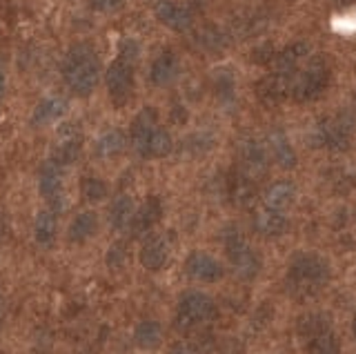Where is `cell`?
Returning a JSON list of instances; mask_svg holds the SVG:
<instances>
[{
    "mask_svg": "<svg viewBox=\"0 0 356 354\" xmlns=\"http://www.w3.org/2000/svg\"><path fill=\"white\" fill-rule=\"evenodd\" d=\"M330 85V67L323 61L314 58L305 65L303 70L292 74V87H289V98L296 103H312L318 101L323 92Z\"/></svg>",
    "mask_w": 356,
    "mask_h": 354,
    "instance_id": "cell-4",
    "label": "cell"
},
{
    "mask_svg": "<svg viewBox=\"0 0 356 354\" xmlns=\"http://www.w3.org/2000/svg\"><path fill=\"white\" fill-rule=\"evenodd\" d=\"M60 74L65 85L70 87L76 96H89L94 94L96 85L100 81V58L92 45L78 42L65 54Z\"/></svg>",
    "mask_w": 356,
    "mask_h": 354,
    "instance_id": "cell-1",
    "label": "cell"
},
{
    "mask_svg": "<svg viewBox=\"0 0 356 354\" xmlns=\"http://www.w3.org/2000/svg\"><path fill=\"white\" fill-rule=\"evenodd\" d=\"M3 96H5V76L0 74V103H3Z\"/></svg>",
    "mask_w": 356,
    "mask_h": 354,
    "instance_id": "cell-36",
    "label": "cell"
},
{
    "mask_svg": "<svg viewBox=\"0 0 356 354\" xmlns=\"http://www.w3.org/2000/svg\"><path fill=\"white\" fill-rule=\"evenodd\" d=\"M105 83L111 101L116 105H127L134 94V61L118 56L107 67Z\"/></svg>",
    "mask_w": 356,
    "mask_h": 354,
    "instance_id": "cell-7",
    "label": "cell"
},
{
    "mask_svg": "<svg viewBox=\"0 0 356 354\" xmlns=\"http://www.w3.org/2000/svg\"><path fill=\"white\" fill-rule=\"evenodd\" d=\"M305 343L312 354H339V339L332 328L321 330L318 335L309 337Z\"/></svg>",
    "mask_w": 356,
    "mask_h": 354,
    "instance_id": "cell-28",
    "label": "cell"
},
{
    "mask_svg": "<svg viewBox=\"0 0 356 354\" xmlns=\"http://www.w3.org/2000/svg\"><path fill=\"white\" fill-rule=\"evenodd\" d=\"M96 232H98V216H96V212H81L72 220L67 236H70L72 243H85V241L92 239Z\"/></svg>",
    "mask_w": 356,
    "mask_h": 354,
    "instance_id": "cell-25",
    "label": "cell"
},
{
    "mask_svg": "<svg viewBox=\"0 0 356 354\" xmlns=\"http://www.w3.org/2000/svg\"><path fill=\"white\" fill-rule=\"evenodd\" d=\"M89 5L100 14H111V12H116V9H120L122 0H89Z\"/></svg>",
    "mask_w": 356,
    "mask_h": 354,
    "instance_id": "cell-32",
    "label": "cell"
},
{
    "mask_svg": "<svg viewBox=\"0 0 356 354\" xmlns=\"http://www.w3.org/2000/svg\"><path fill=\"white\" fill-rule=\"evenodd\" d=\"M163 341V328L159 321H140L134 330V343L143 350L159 348Z\"/></svg>",
    "mask_w": 356,
    "mask_h": 354,
    "instance_id": "cell-26",
    "label": "cell"
},
{
    "mask_svg": "<svg viewBox=\"0 0 356 354\" xmlns=\"http://www.w3.org/2000/svg\"><path fill=\"white\" fill-rule=\"evenodd\" d=\"M58 236V214L54 209H42L33 220V241L40 248H51Z\"/></svg>",
    "mask_w": 356,
    "mask_h": 354,
    "instance_id": "cell-21",
    "label": "cell"
},
{
    "mask_svg": "<svg viewBox=\"0 0 356 354\" xmlns=\"http://www.w3.org/2000/svg\"><path fill=\"white\" fill-rule=\"evenodd\" d=\"M216 314V303L205 292H185L178 301L176 312V328L178 330H192L196 325H203L211 321Z\"/></svg>",
    "mask_w": 356,
    "mask_h": 354,
    "instance_id": "cell-6",
    "label": "cell"
},
{
    "mask_svg": "<svg viewBox=\"0 0 356 354\" xmlns=\"http://www.w3.org/2000/svg\"><path fill=\"white\" fill-rule=\"evenodd\" d=\"M252 225H254V230L259 232L261 236H265V239H276V236L285 234L287 218H285L283 212H276V209H270V207L263 205L261 209H256Z\"/></svg>",
    "mask_w": 356,
    "mask_h": 354,
    "instance_id": "cell-18",
    "label": "cell"
},
{
    "mask_svg": "<svg viewBox=\"0 0 356 354\" xmlns=\"http://www.w3.org/2000/svg\"><path fill=\"white\" fill-rule=\"evenodd\" d=\"M222 243H225L227 259L234 268V274H236L238 279L250 281L261 272V257L256 254V250H252L248 239L241 234V230L227 227L222 232Z\"/></svg>",
    "mask_w": 356,
    "mask_h": 354,
    "instance_id": "cell-5",
    "label": "cell"
},
{
    "mask_svg": "<svg viewBox=\"0 0 356 354\" xmlns=\"http://www.w3.org/2000/svg\"><path fill=\"white\" fill-rule=\"evenodd\" d=\"M63 165H58L56 161H47L40 168L38 172V190L42 194V198L51 205L54 212H58V209H63V183H65V174H63Z\"/></svg>",
    "mask_w": 356,
    "mask_h": 354,
    "instance_id": "cell-9",
    "label": "cell"
},
{
    "mask_svg": "<svg viewBox=\"0 0 356 354\" xmlns=\"http://www.w3.org/2000/svg\"><path fill=\"white\" fill-rule=\"evenodd\" d=\"M316 143L332 152H343L352 143V120L348 116L323 118L316 127Z\"/></svg>",
    "mask_w": 356,
    "mask_h": 354,
    "instance_id": "cell-8",
    "label": "cell"
},
{
    "mask_svg": "<svg viewBox=\"0 0 356 354\" xmlns=\"http://www.w3.org/2000/svg\"><path fill=\"white\" fill-rule=\"evenodd\" d=\"M254 183L248 176H243L241 172L236 174V179L232 183V198L241 205H248L252 198H254Z\"/></svg>",
    "mask_w": 356,
    "mask_h": 354,
    "instance_id": "cell-30",
    "label": "cell"
},
{
    "mask_svg": "<svg viewBox=\"0 0 356 354\" xmlns=\"http://www.w3.org/2000/svg\"><path fill=\"white\" fill-rule=\"evenodd\" d=\"M296 198V187L294 183L289 181H276L272 183L267 190L263 192V205L270 207V209H276V212H283L289 205L294 203Z\"/></svg>",
    "mask_w": 356,
    "mask_h": 354,
    "instance_id": "cell-22",
    "label": "cell"
},
{
    "mask_svg": "<svg viewBox=\"0 0 356 354\" xmlns=\"http://www.w3.org/2000/svg\"><path fill=\"white\" fill-rule=\"evenodd\" d=\"M161 216H163V203H161V198L159 196H149L147 201H145L136 209V214H134L129 232H131L134 236L147 234V232L161 220Z\"/></svg>",
    "mask_w": 356,
    "mask_h": 354,
    "instance_id": "cell-17",
    "label": "cell"
},
{
    "mask_svg": "<svg viewBox=\"0 0 356 354\" xmlns=\"http://www.w3.org/2000/svg\"><path fill=\"white\" fill-rule=\"evenodd\" d=\"M131 145L143 159H163L174 150L170 131L159 125V112L154 107H145L131 120L129 127Z\"/></svg>",
    "mask_w": 356,
    "mask_h": 354,
    "instance_id": "cell-2",
    "label": "cell"
},
{
    "mask_svg": "<svg viewBox=\"0 0 356 354\" xmlns=\"http://www.w3.org/2000/svg\"><path fill=\"white\" fill-rule=\"evenodd\" d=\"M156 18H159L167 29L178 31V34L192 29L194 25L192 12L183 5L172 3V0H159V3H156Z\"/></svg>",
    "mask_w": 356,
    "mask_h": 354,
    "instance_id": "cell-14",
    "label": "cell"
},
{
    "mask_svg": "<svg viewBox=\"0 0 356 354\" xmlns=\"http://www.w3.org/2000/svg\"><path fill=\"white\" fill-rule=\"evenodd\" d=\"M83 152V134L78 125H65L58 129L56 140L51 143V161H56L63 168L78 161Z\"/></svg>",
    "mask_w": 356,
    "mask_h": 354,
    "instance_id": "cell-10",
    "label": "cell"
},
{
    "mask_svg": "<svg viewBox=\"0 0 356 354\" xmlns=\"http://www.w3.org/2000/svg\"><path fill=\"white\" fill-rule=\"evenodd\" d=\"M178 70H181V63H178L176 54L174 51H161L159 56L154 58L152 67H149V81L156 87H167L176 81Z\"/></svg>",
    "mask_w": 356,
    "mask_h": 354,
    "instance_id": "cell-19",
    "label": "cell"
},
{
    "mask_svg": "<svg viewBox=\"0 0 356 354\" xmlns=\"http://www.w3.org/2000/svg\"><path fill=\"white\" fill-rule=\"evenodd\" d=\"M134 214H136V205H134L131 196H118L109 207V225L116 232H125L131 227Z\"/></svg>",
    "mask_w": 356,
    "mask_h": 354,
    "instance_id": "cell-24",
    "label": "cell"
},
{
    "mask_svg": "<svg viewBox=\"0 0 356 354\" xmlns=\"http://www.w3.org/2000/svg\"><path fill=\"white\" fill-rule=\"evenodd\" d=\"M172 259V243L167 234H152L140 248V265L152 272L163 270Z\"/></svg>",
    "mask_w": 356,
    "mask_h": 354,
    "instance_id": "cell-12",
    "label": "cell"
},
{
    "mask_svg": "<svg viewBox=\"0 0 356 354\" xmlns=\"http://www.w3.org/2000/svg\"><path fill=\"white\" fill-rule=\"evenodd\" d=\"M352 332H354V339H356V314H354V319H352Z\"/></svg>",
    "mask_w": 356,
    "mask_h": 354,
    "instance_id": "cell-37",
    "label": "cell"
},
{
    "mask_svg": "<svg viewBox=\"0 0 356 354\" xmlns=\"http://www.w3.org/2000/svg\"><path fill=\"white\" fill-rule=\"evenodd\" d=\"M125 261H127L125 243H116V246L109 248V252H107V265H109V268H122Z\"/></svg>",
    "mask_w": 356,
    "mask_h": 354,
    "instance_id": "cell-31",
    "label": "cell"
},
{
    "mask_svg": "<svg viewBox=\"0 0 356 354\" xmlns=\"http://www.w3.org/2000/svg\"><path fill=\"white\" fill-rule=\"evenodd\" d=\"M65 112H67V103L63 101V98H58V96L44 98V101H40L36 105V109H33L31 125L33 127H47V125L56 123V120H58Z\"/></svg>",
    "mask_w": 356,
    "mask_h": 354,
    "instance_id": "cell-23",
    "label": "cell"
},
{
    "mask_svg": "<svg viewBox=\"0 0 356 354\" xmlns=\"http://www.w3.org/2000/svg\"><path fill=\"white\" fill-rule=\"evenodd\" d=\"M309 54H312L309 42H305V40L289 42L287 47H283L281 51L276 54V58H274V72H281V74H287V76L296 74L300 70V65L307 63Z\"/></svg>",
    "mask_w": 356,
    "mask_h": 354,
    "instance_id": "cell-15",
    "label": "cell"
},
{
    "mask_svg": "<svg viewBox=\"0 0 356 354\" xmlns=\"http://www.w3.org/2000/svg\"><path fill=\"white\" fill-rule=\"evenodd\" d=\"M172 354H205L203 350H200V346H196V343H178V346H174Z\"/></svg>",
    "mask_w": 356,
    "mask_h": 354,
    "instance_id": "cell-34",
    "label": "cell"
},
{
    "mask_svg": "<svg viewBox=\"0 0 356 354\" xmlns=\"http://www.w3.org/2000/svg\"><path fill=\"white\" fill-rule=\"evenodd\" d=\"M81 194L87 203H100L107 196V183L96 176H85L81 181Z\"/></svg>",
    "mask_w": 356,
    "mask_h": 354,
    "instance_id": "cell-29",
    "label": "cell"
},
{
    "mask_svg": "<svg viewBox=\"0 0 356 354\" xmlns=\"http://www.w3.org/2000/svg\"><path fill=\"white\" fill-rule=\"evenodd\" d=\"M127 138L120 129H107L105 134H100V138L96 140V154L100 159H114L125 150Z\"/></svg>",
    "mask_w": 356,
    "mask_h": 354,
    "instance_id": "cell-27",
    "label": "cell"
},
{
    "mask_svg": "<svg viewBox=\"0 0 356 354\" xmlns=\"http://www.w3.org/2000/svg\"><path fill=\"white\" fill-rule=\"evenodd\" d=\"M332 270L327 259L314 252H300L289 261L287 268V285L296 294H309L321 290L330 281Z\"/></svg>",
    "mask_w": 356,
    "mask_h": 354,
    "instance_id": "cell-3",
    "label": "cell"
},
{
    "mask_svg": "<svg viewBox=\"0 0 356 354\" xmlns=\"http://www.w3.org/2000/svg\"><path fill=\"white\" fill-rule=\"evenodd\" d=\"M267 161H270V152L263 147L259 140H243L238 147V172L248 176L252 181H259L267 172Z\"/></svg>",
    "mask_w": 356,
    "mask_h": 354,
    "instance_id": "cell-11",
    "label": "cell"
},
{
    "mask_svg": "<svg viewBox=\"0 0 356 354\" xmlns=\"http://www.w3.org/2000/svg\"><path fill=\"white\" fill-rule=\"evenodd\" d=\"M267 152H270V156L274 159L276 165H281L283 170H292L296 168V152L292 147V143L287 140V136L283 131H272L270 136H267Z\"/></svg>",
    "mask_w": 356,
    "mask_h": 354,
    "instance_id": "cell-20",
    "label": "cell"
},
{
    "mask_svg": "<svg viewBox=\"0 0 356 354\" xmlns=\"http://www.w3.org/2000/svg\"><path fill=\"white\" fill-rule=\"evenodd\" d=\"M3 314H5V298L3 292H0V328H3Z\"/></svg>",
    "mask_w": 356,
    "mask_h": 354,
    "instance_id": "cell-35",
    "label": "cell"
},
{
    "mask_svg": "<svg viewBox=\"0 0 356 354\" xmlns=\"http://www.w3.org/2000/svg\"><path fill=\"white\" fill-rule=\"evenodd\" d=\"M185 270L192 279L205 281V283L218 281L222 276V265L207 252H192L189 254L187 261H185Z\"/></svg>",
    "mask_w": 356,
    "mask_h": 354,
    "instance_id": "cell-16",
    "label": "cell"
},
{
    "mask_svg": "<svg viewBox=\"0 0 356 354\" xmlns=\"http://www.w3.org/2000/svg\"><path fill=\"white\" fill-rule=\"evenodd\" d=\"M216 92L220 96H229L234 92V83H232V76L227 74H218L216 76Z\"/></svg>",
    "mask_w": 356,
    "mask_h": 354,
    "instance_id": "cell-33",
    "label": "cell"
},
{
    "mask_svg": "<svg viewBox=\"0 0 356 354\" xmlns=\"http://www.w3.org/2000/svg\"><path fill=\"white\" fill-rule=\"evenodd\" d=\"M289 87H292V76L274 72L270 76H265V79L256 85V96H259V101L263 105L274 107L278 103H283L289 96Z\"/></svg>",
    "mask_w": 356,
    "mask_h": 354,
    "instance_id": "cell-13",
    "label": "cell"
}]
</instances>
